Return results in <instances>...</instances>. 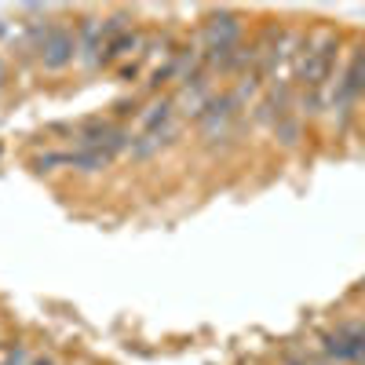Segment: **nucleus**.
Masks as SVG:
<instances>
[{
	"label": "nucleus",
	"mask_w": 365,
	"mask_h": 365,
	"mask_svg": "<svg viewBox=\"0 0 365 365\" xmlns=\"http://www.w3.org/2000/svg\"><path fill=\"white\" fill-rule=\"evenodd\" d=\"M322 351L332 361H365V325H347L340 332H329Z\"/></svg>",
	"instance_id": "f257e3e1"
},
{
	"label": "nucleus",
	"mask_w": 365,
	"mask_h": 365,
	"mask_svg": "<svg viewBox=\"0 0 365 365\" xmlns=\"http://www.w3.org/2000/svg\"><path fill=\"white\" fill-rule=\"evenodd\" d=\"M73 55H77V37L70 34V29L48 26L44 29V41H41V63L48 70H58V66H66Z\"/></svg>",
	"instance_id": "f03ea898"
},
{
	"label": "nucleus",
	"mask_w": 365,
	"mask_h": 365,
	"mask_svg": "<svg viewBox=\"0 0 365 365\" xmlns=\"http://www.w3.org/2000/svg\"><path fill=\"white\" fill-rule=\"evenodd\" d=\"M237 37H241V22L234 15H216V19L205 26V51L237 48Z\"/></svg>",
	"instance_id": "7ed1b4c3"
},
{
	"label": "nucleus",
	"mask_w": 365,
	"mask_h": 365,
	"mask_svg": "<svg viewBox=\"0 0 365 365\" xmlns=\"http://www.w3.org/2000/svg\"><path fill=\"white\" fill-rule=\"evenodd\" d=\"M274 132H278V139H282V143H289V146H292V143L299 139V120L289 113V117H282L278 125H274Z\"/></svg>",
	"instance_id": "20e7f679"
},
{
	"label": "nucleus",
	"mask_w": 365,
	"mask_h": 365,
	"mask_svg": "<svg viewBox=\"0 0 365 365\" xmlns=\"http://www.w3.org/2000/svg\"><path fill=\"white\" fill-rule=\"evenodd\" d=\"M0 365H29V358L19 344H8V347H0Z\"/></svg>",
	"instance_id": "39448f33"
},
{
	"label": "nucleus",
	"mask_w": 365,
	"mask_h": 365,
	"mask_svg": "<svg viewBox=\"0 0 365 365\" xmlns=\"http://www.w3.org/2000/svg\"><path fill=\"white\" fill-rule=\"evenodd\" d=\"M29 365H55V361H51V358H34Z\"/></svg>",
	"instance_id": "423d86ee"
},
{
	"label": "nucleus",
	"mask_w": 365,
	"mask_h": 365,
	"mask_svg": "<svg viewBox=\"0 0 365 365\" xmlns=\"http://www.w3.org/2000/svg\"><path fill=\"white\" fill-rule=\"evenodd\" d=\"M361 325H365V322H361Z\"/></svg>",
	"instance_id": "0eeeda50"
}]
</instances>
